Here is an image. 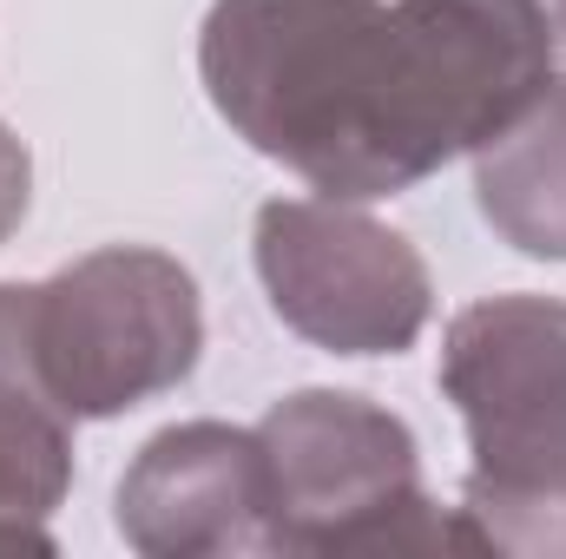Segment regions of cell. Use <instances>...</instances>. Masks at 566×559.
Wrapping results in <instances>:
<instances>
[{
  "instance_id": "cell-6",
  "label": "cell",
  "mask_w": 566,
  "mask_h": 559,
  "mask_svg": "<svg viewBox=\"0 0 566 559\" xmlns=\"http://www.w3.org/2000/svg\"><path fill=\"white\" fill-rule=\"evenodd\" d=\"M119 534L145 559L271 553V461L258 428H158L119 474Z\"/></svg>"
},
{
  "instance_id": "cell-2",
  "label": "cell",
  "mask_w": 566,
  "mask_h": 559,
  "mask_svg": "<svg viewBox=\"0 0 566 559\" xmlns=\"http://www.w3.org/2000/svg\"><path fill=\"white\" fill-rule=\"evenodd\" d=\"M441 395L468 428L474 553L566 559V303L481 296L441 336Z\"/></svg>"
},
{
  "instance_id": "cell-4",
  "label": "cell",
  "mask_w": 566,
  "mask_h": 559,
  "mask_svg": "<svg viewBox=\"0 0 566 559\" xmlns=\"http://www.w3.org/2000/svg\"><path fill=\"white\" fill-rule=\"evenodd\" d=\"M27 349L66 415L106 421L198 369L205 303L178 257L106 244L46 283H27Z\"/></svg>"
},
{
  "instance_id": "cell-7",
  "label": "cell",
  "mask_w": 566,
  "mask_h": 559,
  "mask_svg": "<svg viewBox=\"0 0 566 559\" xmlns=\"http://www.w3.org/2000/svg\"><path fill=\"white\" fill-rule=\"evenodd\" d=\"M73 487V415L27 349V283H0V553H53V507Z\"/></svg>"
},
{
  "instance_id": "cell-1",
  "label": "cell",
  "mask_w": 566,
  "mask_h": 559,
  "mask_svg": "<svg viewBox=\"0 0 566 559\" xmlns=\"http://www.w3.org/2000/svg\"><path fill=\"white\" fill-rule=\"evenodd\" d=\"M547 0H211L218 119L316 198L369 204L481 151L554 80Z\"/></svg>"
},
{
  "instance_id": "cell-10",
  "label": "cell",
  "mask_w": 566,
  "mask_h": 559,
  "mask_svg": "<svg viewBox=\"0 0 566 559\" xmlns=\"http://www.w3.org/2000/svg\"><path fill=\"white\" fill-rule=\"evenodd\" d=\"M547 13H554V27H560V33H566V0H554V7H547Z\"/></svg>"
},
{
  "instance_id": "cell-3",
  "label": "cell",
  "mask_w": 566,
  "mask_h": 559,
  "mask_svg": "<svg viewBox=\"0 0 566 559\" xmlns=\"http://www.w3.org/2000/svg\"><path fill=\"white\" fill-rule=\"evenodd\" d=\"M271 461V553H474L461 514L422 487L409 421L343 395L296 389L258 421Z\"/></svg>"
},
{
  "instance_id": "cell-5",
  "label": "cell",
  "mask_w": 566,
  "mask_h": 559,
  "mask_svg": "<svg viewBox=\"0 0 566 559\" xmlns=\"http://www.w3.org/2000/svg\"><path fill=\"white\" fill-rule=\"evenodd\" d=\"M251 257L283 329L329 356H402L434 316L422 251L343 198H271Z\"/></svg>"
},
{
  "instance_id": "cell-8",
  "label": "cell",
  "mask_w": 566,
  "mask_h": 559,
  "mask_svg": "<svg viewBox=\"0 0 566 559\" xmlns=\"http://www.w3.org/2000/svg\"><path fill=\"white\" fill-rule=\"evenodd\" d=\"M474 204L521 257L566 264V73L474 151Z\"/></svg>"
},
{
  "instance_id": "cell-9",
  "label": "cell",
  "mask_w": 566,
  "mask_h": 559,
  "mask_svg": "<svg viewBox=\"0 0 566 559\" xmlns=\"http://www.w3.org/2000/svg\"><path fill=\"white\" fill-rule=\"evenodd\" d=\"M27 204H33V158H27L20 133L0 119V244L27 224Z\"/></svg>"
}]
</instances>
